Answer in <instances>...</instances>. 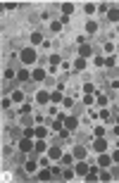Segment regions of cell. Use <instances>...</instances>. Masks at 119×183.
I'll use <instances>...</instances> for the list:
<instances>
[{"instance_id":"7","label":"cell","mask_w":119,"mask_h":183,"mask_svg":"<svg viewBox=\"0 0 119 183\" xmlns=\"http://www.w3.org/2000/svg\"><path fill=\"white\" fill-rule=\"evenodd\" d=\"M31 79H34V81H43V79H46V72H43V69H34V72H31Z\"/></svg>"},{"instance_id":"6","label":"cell","mask_w":119,"mask_h":183,"mask_svg":"<svg viewBox=\"0 0 119 183\" xmlns=\"http://www.w3.org/2000/svg\"><path fill=\"white\" fill-rule=\"evenodd\" d=\"M98 164H100V166H110V164H112V157L105 155V152H100V157H98Z\"/></svg>"},{"instance_id":"11","label":"cell","mask_w":119,"mask_h":183,"mask_svg":"<svg viewBox=\"0 0 119 183\" xmlns=\"http://www.w3.org/2000/svg\"><path fill=\"white\" fill-rule=\"evenodd\" d=\"M36 100L41 102V105H46V102L50 100V93H43V91H41V93H38V95H36Z\"/></svg>"},{"instance_id":"22","label":"cell","mask_w":119,"mask_h":183,"mask_svg":"<svg viewBox=\"0 0 119 183\" xmlns=\"http://www.w3.org/2000/svg\"><path fill=\"white\" fill-rule=\"evenodd\" d=\"M50 29H53L55 33H60V31H62V21H53V24H50Z\"/></svg>"},{"instance_id":"8","label":"cell","mask_w":119,"mask_h":183,"mask_svg":"<svg viewBox=\"0 0 119 183\" xmlns=\"http://www.w3.org/2000/svg\"><path fill=\"white\" fill-rule=\"evenodd\" d=\"M48 155H50V159H62V150H60V147H50Z\"/></svg>"},{"instance_id":"35","label":"cell","mask_w":119,"mask_h":183,"mask_svg":"<svg viewBox=\"0 0 119 183\" xmlns=\"http://www.w3.org/2000/svg\"><path fill=\"white\" fill-rule=\"evenodd\" d=\"M95 64H98V67H102V64H105V57L98 55V57H95Z\"/></svg>"},{"instance_id":"26","label":"cell","mask_w":119,"mask_h":183,"mask_svg":"<svg viewBox=\"0 0 119 183\" xmlns=\"http://www.w3.org/2000/svg\"><path fill=\"white\" fill-rule=\"evenodd\" d=\"M22 98H24V95H22L19 91H14V93H12V100H14V102H22Z\"/></svg>"},{"instance_id":"23","label":"cell","mask_w":119,"mask_h":183,"mask_svg":"<svg viewBox=\"0 0 119 183\" xmlns=\"http://www.w3.org/2000/svg\"><path fill=\"white\" fill-rule=\"evenodd\" d=\"M41 41H43V36H41V33H31V43H34V45H38Z\"/></svg>"},{"instance_id":"16","label":"cell","mask_w":119,"mask_h":183,"mask_svg":"<svg viewBox=\"0 0 119 183\" xmlns=\"http://www.w3.org/2000/svg\"><path fill=\"white\" fill-rule=\"evenodd\" d=\"M34 150H38V152L48 150V147H46V143H43V138H38V140H36V147H34Z\"/></svg>"},{"instance_id":"15","label":"cell","mask_w":119,"mask_h":183,"mask_svg":"<svg viewBox=\"0 0 119 183\" xmlns=\"http://www.w3.org/2000/svg\"><path fill=\"white\" fill-rule=\"evenodd\" d=\"M62 12L67 14V17H69V14L74 12V5H72V2H64V5H62Z\"/></svg>"},{"instance_id":"30","label":"cell","mask_w":119,"mask_h":183,"mask_svg":"<svg viewBox=\"0 0 119 183\" xmlns=\"http://www.w3.org/2000/svg\"><path fill=\"white\" fill-rule=\"evenodd\" d=\"M98 105H100V107H105V105H107V98H105V95H98Z\"/></svg>"},{"instance_id":"27","label":"cell","mask_w":119,"mask_h":183,"mask_svg":"<svg viewBox=\"0 0 119 183\" xmlns=\"http://www.w3.org/2000/svg\"><path fill=\"white\" fill-rule=\"evenodd\" d=\"M50 100H53V102H60V100H62V93H53V95H50Z\"/></svg>"},{"instance_id":"32","label":"cell","mask_w":119,"mask_h":183,"mask_svg":"<svg viewBox=\"0 0 119 183\" xmlns=\"http://www.w3.org/2000/svg\"><path fill=\"white\" fill-rule=\"evenodd\" d=\"M105 67H114V57H105Z\"/></svg>"},{"instance_id":"20","label":"cell","mask_w":119,"mask_h":183,"mask_svg":"<svg viewBox=\"0 0 119 183\" xmlns=\"http://www.w3.org/2000/svg\"><path fill=\"white\" fill-rule=\"evenodd\" d=\"M74 157H76V159H83V157H86V150H83V147H76V150H74Z\"/></svg>"},{"instance_id":"31","label":"cell","mask_w":119,"mask_h":183,"mask_svg":"<svg viewBox=\"0 0 119 183\" xmlns=\"http://www.w3.org/2000/svg\"><path fill=\"white\" fill-rule=\"evenodd\" d=\"M83 10H86L88 14H93V12H95V5H93V2H88V5H86V7H83Z\"/></svg>"},{"instance_id":"19","label":"cell","mask_w":119,"mask_h":183,"mask_svg":"<svg viewBox=\"0 0 119 183\" xmlns=\"http://www.w3.org/2000/svg\"><path fill=\"white\" fill-rule=\"evenodd\" d=\"M83 67H86V60H83V57H79V60L74 62V69H79V72H81Z\"/></svg>"},{"instance_id":"25","label":"cell","mask_w":119,"mask_h":183,"mask_svg":"<svg viewBox=\"0 0 119 183\" xmlns=\"http://www.w3.org/2000/svg\"><path fill=\"white\" fill-rule=\"evenodd\" d=\"M74 174H76V171H72V169H64V171H62V176L67 178V181H69V178H74Z\"/></svg>"},{"instance_id":"9","label":"cell","mask_w":119,"mask_h":183,"mask_svg":"<svg viewBox=\"0 0 119 183\" xmlns=\"http://www.w3.org/2000/svg\"><path fill=\"white\" fill-rule=\"evenodd\" d=\"M79 55H81L83 60H86V57L91 55V45H86V43H83V45H79Z\"/></svg>"},{"instance_id":"4","label":"cell","mask_w":119,"mask_h":183,"mask_svg":"<svg viewBox=\"0 0 119 183\" xmlns=\"http://www.w3.org/2000/svg\"><path fill=\"white\" fill-rule=\"evenodd\" d=\"M19 147H22L24 152H29V150H34V147H36V143H31V138H22V143H19Z\"/></svg>"},{"instance_id":"29","label":"cell","mask_w":119,"mask_h":183,"mask_svg":"<svg viewBox=\"0 0 119 183\" xmlns=\"http://www.w3.org/2000/svg\"><path fill=\"white\" fill-rule=\"evenodd\" d=\"M14 74H17L14 69H5V79H14Z\"/></svg>"},{"instance_id":"13","label":"cell","mask_w":119,"mask_h":183,"mask_svg":"<svg viewBox=\"0 0 119 183\" xmlns=\"http://www.w3.org/2000/svg\"><path fill=\"white\" fill-rule=\"evenodd\" d=\"M107 19H110V21H119V10L112 7L110 12H107Z\"/></svg>"},{"instance_id":"17","label":"cell","mask_w":119,"mask_h":183,"mask_svg":"<svg viewBox=\"0 0 119 183\" xmlns=\"http://www.w3.org/2000/svg\"><path fill=\"white\" fill-rule=\"evenodd\" d=\"M36 162H34V159H29V162H26V171H29V174H34V171H36Z\"/></svg>"},{"instance_id":"2","label":"cell","mask_w":119,"mask_h":183,"mask_svg":"<svg viewBox=\"0 0 119 183\" xmlns=\"http://www.w3.org/2000/svg\"><path fill=\"white\" fill-rule=\"evenodd\" d=\"M76 126H79V119L76 117H64V128L67 131H74Z\"/></svg>"},{"instance_id":"18","label":"cell","mask_w":119,"mask_h":183,"mask_svg":"<svg viewBox=\"0 0 119 183\" xmlns=\"http://www.w3.org/2000/svg\"><path fill=\"white\" fill-rule=\"evenodd\" d=\"M86 31H88V33H95V31H98V24H95V21H88V24H86Z\"/></svg>"},{"instance_id":"1","label":"cell","mask_w":119,"mask_h":183,"mask_svg":"<svg viewBox=\"0 0 119 183\" xmlns=\"http://www.w3.org/2000/svg\"><path fill=\"white\" fill-rule=\"evenodd\" d=\"M22 62H24V64L36 62V50H34V48H24V53H22Z\"/></svg>"},{"instance_id":"5","label":"cell","mask_w":119,"mask_h":183,"mask_svg":"<svg viewBox=\"0 0 119 183\" xmlns=\"http://www.w3.org/2000/svg\"><path fill=\"white\" fill-rule=\"evenodd\" d=\"M88 169H91V166H88V164H83L81 159H79V164L74 166V171H76L79 176H86V174H88Z\"/></svg>"},{"instance_id":"12","label":"cell","mask_w":119,"mask_h":183,"mask_svg":"<svg viewBox=\"0 0 119 183\" xmlns=\"http://www.w3.org/2000/svg\"><path fill=\"white\" fill-rule=\"evenodd\" d=\"M86 178H88V181H98V178H100V176H98V169H88V174H86Z\"/></svg>"},{"instance_id":"14","label":"cell","mask_w":119,"mask_h":183,"mask_svg":"<svg viewBox=\"0 0 119 183\" xmlns=\"http://www.w3.org/2000/svg\"><path fill=\"white\" fill-rule=\"evenodd\" d=\"M38 178H41V181H48V178H53V169H50V171H48V169H43V171L38 174Z\"/></svg>"},{"instance_id":"37","label":"cell","mask_w":119,"mask_h":183,"mask_svg":"<svg viewBox=\"0 0 119 183\" xmlns=\"http://www.w3.org/2000/svg\"><path fill=\"white\" fill-rule=\"evenodd\" d=\"M117 126H119V117H117Z\"/></svg>"},{"instance_id":"36","label":"cell","mask_w":119,"mask_h":183,"mask_svg":"<svg viewBox=\"0 0 119 183\" xmlns=\"http://www.w3.org/2000/svg\"><path fill=\"white\" fill-rule=\"evenodd\" d=\"M112 162H119V150H114V152H112Z\"/></svg>"},{"instance_id":"21","label":"cell","mask_w":119,"mask_h":183,"mask_svg":"<svg viewBox=\"0 0 119 183\" xmlns=\"http://www.w3.org/2000/svg\"><path fill=\"white\" fill-rule=\"evenodd\" d=\"M60 62H62V57H60V55H50V67H57Z\"/></svg>"},{"instance_id":"33","label":"cell","mask_w":119,"mask_h":183,"mask_svg":"<svg viewBox=\"0 0 119 183\" xmlns=\"http://www.w3.org/2000/svg\"><path fill=\"white\" fill-rule=\"evenodd\" d=\"M95 136H98V138H102V136H105V128H102V126H98V128H95Z\"/></svg>"},{"instance_id":"10","label":"cell","mask_w":119,"mask_h":183,"mask_svg":"<svg viewBox=\"0 0 119 183\" xmlns=\"http://www.w3.org/2000/svg\"><path fill=\"white\" fill-rule=\"evenodd\" d=\"M17 79H19V81H24V83H26L29 79H31V72H26V69H22V72H17Z\"/></svg>"},{"instance_id":"24","label":"cell","mask_w":119,"mask_h":183,"mask_svg":"<svg viewBox=\"0 0 119 183\" xmlns=\"http://www.w3.org/2000/svg\"><path fill=\"white\" fill-rule=\"evenodd\" d=\"M36 136H38V138H46V136H48L46 126H38V128H36Z\"/></svg>"},{"instance_id":"28","label":"cell","mask_w":119,"mask_h":183,"mask_svg":"<svg viewBox=\"0 0 119 183\" xmlns=\"http://www.w3.org/2000/svg\"><path fill=\"white\" fill-rule=\"evenodd\" d=\"M83 93H86V95H91V93H93V83H86V86H83Z\"/></svg>"},{"instance_id":"34","label":"cell","mask_w":119,"mask_h":183,"mask_svg":"<svg viewBox=\"0 0 119 183\" xmlns=\"http://www.w3.org/2000/svg\"><path fill=\"white\" fill-rule=\"evenodd\" d=\"M0 105H2V110H7V107H10V98H2V102H0Z\"/></svg>"},{"instance_id":"3","label":"cell","mask_w":119,"mask_h":183,"mask_svg":"<svg viewBox=\"0 0 119 183\" xmlns=\"http://www.w3.org/2000/svg\"><path fill=\"white\" fill-rule=\"evenodd\" d=\"M93 150H98V152H105V150H107V140H105V138H95V143H93Z\"/></svg>"}]
</instances>
